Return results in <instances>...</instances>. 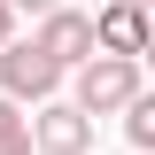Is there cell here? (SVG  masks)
Returning a JSON list of instances; mask_svg holds the SVG:
<instances>
[{
    "label": "cell",
    "instance_id": "6da1fadb",
    "mask_svg": "<svg viewBox=\"0 0 155 155\" xmlns=\"http://www.w3.org/2000/svg\"><path fill=\"white\" fill-rule=\"evenodd\" d=\"M132 93H140V54H101L93 47L70 78V109H85V116H116Z\"/></svg>",
    "mask_w": 155,
    "mask_h": 155
},
{
    "label": "cell",
    "instance_id": "7a4b0ae2",
    "mask_svg": "<svg viewBox=\"0 0 155 155\" xmlns=\"http://www.w3.org/2000/svg\"><path fill=\"white\" fill-rule=\"evenodd\" d=\"M54 85H62L54 54H39L31 39H8V47H0V93L8 101H54Z\"/></svg>",
    "mask_w": 155,
    "mask_h": 155
},
{
    "label": "cell",
    "instance_id": "3957f363",
    "mask_svg": "<svg viewBox=\"0 0 155 155\" xmlns=\"http://www.w3.org/2000/svg\"><path fill=\"white\" fill-rule=\"evenodd\" d=\"M31 147H39V155H85V147H93V116L70 109V101H39Z\"/></svg>",
    "mask_w": 155,
    "mask_h": 155
},
{
    "label": "cell",
    "instance_id": "277c9868",
    "mask_svg": "<svg viewBox=\"0 0 155 155\" xmlns=\"http://www.w3.org/2000/svg\"><path fill=\"white\" fill-rule=\"evenodd\" d=\"M31 47H39V54H54L62 70H78V62L93 54V16H78V8H47Z\"/></svg>",
    "mask_w": 155,
    "mask_h": 155
},
{
    "label": "cell",
    "instance_id": "5b68a950",
    "mask_svg": "<svg viewBox=\"0 0 155 155\" xmlns=\"http://www.w3.org/2000/svg\"><path fill=\"white\" fill-rule=\"evenodd\" d=\"M93 47L101 54H147V8H132V0L101 8L93 16Z\"/></svg>",
    "mask_w": 155,
    "mask_h": 155
},
{
    "label": "cell",
    "instance_id": "8992f818",
    "mask_svg": "<svg viewBox=\"0 0 155 155\" xmlns=\"http://www.w3.org/2000/svg\"><path fill=\"white\" fill-rule=\"evenodd\" d=\"M124 140H132L140 155L155 147V101H147V93H132V101H124Z\"/></svg>",
    "mask_w": 155,
    "mask_h": 155
},
{
    "label": "cell",
    "instance_id": "52a82bcc",
    "mask_svg": "<svg viewBox=\"0 0 155 155\" xmlns=\"http://www.w3.org/2000/svg\"><path fill=\"white\" fill-rule=\"evenodd\" d=\"M8 132H23V109H16L8 93H0V140H8Z\"/></svg>",
    "mask_w": 155,
    "mask_h": 155
},
{
    "label": "cell",
    "instance_id": "ba28073f",
    "mask_svg": "<svg viewBox=\"0 0 155 155\" xmlns=\"http://www.w3.org/2000/svg\"><path fill=\"white\" fill-rule=\"evenodd\" d=\"M0 155H31V124H23V132H8V140H0Z\"/></svg>",
    "mask_w": 155,
    "mask_h": 155
},
{
    "label": "cell",
    "instance_id": "9c48e42d",
    "mask_svg": "<svg viewBox=\"0 0 155 155\" xmlns=\"http://www.w3.org/2000/svg\"><path fill=\"white\" fill-rule=\"evenodd\" d=\"M8 39H16V8L0 0V47H8Z\"/></svg>",
    "mask_w": 155,
    "mask_h": 155
},
{
    "label": "cell",
    "instance_id": "30bf717a",
    "mask_svg": "<svg viewBox=\"0 0 155 155\" xmlns=\"http://www.w3.org/2000/svg\"><path fill=\"white\" fill-rule=\"evenodd\" d=\"M8 8H31V16H47V8H62V0H8Z\"/></svg>",
    "mask_w": 155,
    "mask_h": 155
},
{
    "label": "cell",
    "instance_id": "8fae6325",
    "mask_svg": "<svg viewBox=\"0 0 155 155\" xmlns=\"http://www.w3.org/2000/svg\"><path fill=\"white\" fill-rule=\"evenodd\" d=\"M132 8H147V0H132Z\"/></svg>",
    "mask_w": 155,
    "mask_h": 155
}]
</instances>
